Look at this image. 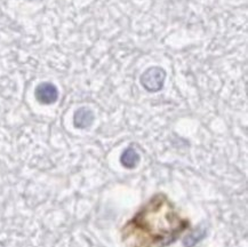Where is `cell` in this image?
<instances>
[{
    "instance_id": "6da1fadb",
    "label": "cell",
    "mask_w": 248,
    "mask_h": 247,
    "mask_svg": "<svg viewBox=\"0 0 248 247\" xmlns=\"http://www.w3.org/2000/svg\"><path fill=\"white\" fill-rule=\"evenodd\" d=\"M189 228L170 198L157 194L123 228V240L128 247H165L174 243Z\"/></svg>"
},
{
    "instance_id": "7a4b0ae2",
    "label": "cell",
    "mask_w": 248,
    "mask_h": 247,
    "mask_svg": "<svg viewBox=\"0 0 248 247\" xmlns=\"http://www.w3.org/2000/svg\"><path fill=\"white\" fill-rule=\"evenodd\" d=\"M166 72L159 66H151L141 76V84L148 92H158L164 86Z\"/></svg>"
},
{
    "instance_id": "3957f363",
    "label": "cell",
    "mask_w": 248,
    "mask_h": 247,
    "mask_svg": "<svg viewBox=\"0 0 248 247\" xmlns=\"http://www.w3.org/2000/svg\"><path fill=\"white\" fill-rule=\"evenodd\" d=\"M34 95L41 104H53L59 99V91L55 85L50 82H41L37 86Z\"/></svg>"
},
{
    "instance_id": "277c9868",
    "label": "cell",
    "mask_w": 248,
    "mask_h": 247,
    "mask_svg": "<svg viewBox=\"0 0 248 247\" xmlns=\"http://www.w3.org/2000/svg\"><path fill=\"white\" fill-rule=\"evenodd\" d=\"M94 113L87 108H80L75 112L74 124L77 128H87L94 122Z\"/></svg>"
},
{
    "instance_id": "5b68a950",
    "label": "cell",
    "mask_w": 248,
    "mask_h": 247,
    "mask_svg": "<svg viewBox=\"0 0 248 247\" xmlns=\"http://www.w3.org/2000/svg\"><path fill=\"white\" fill-rule=\"evenodd\" d=\"M120 161H122L123 166L126 167V169H134L140 163V154L136 153L135 149L127 148L123 153Z\"/></svg>"
}]
</instances>
